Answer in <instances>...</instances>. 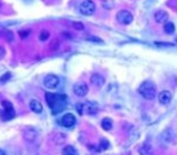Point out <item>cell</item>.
<instances>
[{
  "instance_id": "cell-1",
  "label": "cell",
  "mask_w": 177,
  "mask_h": 155,
  "mask_svg": "<svg viewBox=\"0 0 177 155\" xmlns=\"http://www.w3.org/2000/svg\"><path fill=\"white\" fill-rule=\"evenodd\" d=\"M45 99H46V103L47 105L52 109V113L57 114L59 113L63 107H64V103H66V96H59V95H55V93H46L45 95Z\"/></svg>"
},
{
  "instance_id": "cell-2",
  "label": "cell",
  "mask_w": 177,
  "mask_h": 155,
  "mask_svg": "<svg viewBox=\"0 0 177 155\" xmlns=\"http://www.w3.org/2000/svg\"><path fill=\"white\" fill-rule=\"evenodd\" d=\"M138 93L145 99L152 101V99H154L157 97V87H155V85H154L153 81L146 80V81H143L142 84L140 85Z\"/></svg>"
},
{
  "instance_id": "cell-3",
  "label": "cell",
  "mask_w": 177,
  "mask_h": 155,
  "mask_svg": "<svg viewBox=\"0 0 177 155\" xmlns=\"http://www.w3.org/2000/svg\"><path fill=\"white\" fill-rule=\"evenodd\" d=\"M79 11L84 16H91L96 11V5L92 0H84L79 6Z\"/></svg>"
},
{
  "instance_id": "cell-4",
  "label": "cell",
  "mask_w": 177,
  "mask_h": 155,
  "mask_svg": "<svg viewBox=\"0 0 177 155\" xmlns=\"http://www.w3.org/2000/svg\"><path fill=\"white\" fill-rule=\"evenodd\" d=\"M1 105H2L4 110L0 112V115H1V118H2L4 120H10V119H12V118L15 116V109H14L11 102H9V101H2V102H1Z\"/></svg>"
},
{
  "instance_id": "cell-5",
  "label": "cell",
  "mask_w": 177,
  "mask_h": 155,
  "mask_svg": "<svg viewBox=\"0 0 177 155\" xmlns=\"http://www.w3.org/2000/svg\"><path fill=\"white\" fill-rule=\"evenodd\" d=\"M117 19H118L119 23H121L124 26H127L133 21V16L131 12H129L126 10H121L117 14Z\"/></svg>"
},
{
  "instance_id": "cell-6",
  "label": "cell",
  "mask_w": 177,
  "mask_h": 155,
  "mask_svg": "<svg viewBox=\"0 0 177 155\" xmlns=\"http://www.w3.org/2000/svg\"><path fill=\"white\" fill-rule=\"evenodd\" d=\"M59 84V78L55 74H49L44 78V86L46 88L54 90L56 88Z\"/></svg>"
},
{
  "instance_id": "cell-7",
  "label": "cell",
  "mask_w": 177,
  "mask_h": 155,
  "mask_svg": "<svg viewBox=\"0 0 177 155\" xmlns=\"http://www.w3.org/2000/svg\"><path fill=\"white\" fill-rule=\"evenodd\" d=\"M59 125L63 127H67V128H69V127H73L75 125V123H76V119H75V116H74L72 113H67L64 114L61 119H59Z\"/></svg>"
},
{
  "instance_id": "cell-8",
  "label": "cell",
  "mask_w": 177,
  "mask_h": 155,
  "mask_svg": "<svg viewBox=\"0 0 177 155\" xmlns=\"http://www.w3.org/2000/svg\"><path fill=\"white\" fill-rule=\"evenodd\" d=\"M73 92H74V95H76L78 97H84V96H86V93L88 92V85L83 84V83L75 84L73 86Z\"/></svg>"
},
{
  "instance_id": "cell-9",
  "label": "cell",
  "mask_w": 177,
  "mask_h": 155,
  "mask_svg": "<svg viewBox=\"0 0 177 155\" xmlns=\"http://www.w3.org/2000/svg\"><path fill=\"white\" fill-rule=\"evenodd\" d=\"M90 83L93 85L95 87L100 88V87H102V86L106 84V79H104L103 75L95 73V74H92V75H91V78H90Z\"/></svg>"
},
{
  "instance_id": "cell-10",
  "label": "cell",
  "mask_w": 177,
  "mask_h": 155,
  "mask_svg": "<svg viewBox=\"0 0 177 155\" xmlns=\"http://www.w3.org/2000/svg\"><path fill=\"white\" fill-rule=\"evenodd\" d=\"M84 113L88 115H95L98 113V104L96 102H86L84 103Z\"/></svg>"
},
{
  "instance_id": "cell-11",
  "label": "cell",
  "mask_w": 177,
  "mask_h": 155,
  "mask_svg": "<svg viewBox=\"0 0 177 155\" xmlns=\"http://www.w3.org/2000/svg\"><path fill=\"white\" fill-rule=\"evenodd\" d=\"M37 137H38V132H37V130L33 128V127H28V128H26V130L23 131V138L27 142L33 143V142L37 140Z\"/></svg>"
},
{
  "instance_id": "cell-12",
  "label": "cell",
  "mask_w": 177,
  "mask_h": 155,
  "mask_svg": "<svg viewBox=\"0 0 177 155\" xmlns=\"http://www.w3.org/2000/svg\"><path fill=\"white\" fill-rule=\"evenodd\" d=\"M154 19L157 23H164L165 24L169 21V14L165 10H158L154 14Z\"/></svg>"
},
{
  "instance_id": "cell-13",
  "label": "cell",
  "mask_w": 177,
  "mask_h": 155,
  "mask_svg": "<svg viewBox=\"0 0 177 155\" xmlns=\"http://www.w3.org/2000/svg\"><path fill=\"white\" fill-rule=\"evenodd\" d=\"M158 99H159V103H162V104H169L170 102H171V99H172V93L170 92V91H167V90H164L162 91L160 93H159V96H158Z\"/></svg>"
},
{
  "instance_id": "cell-14",
  "label": "cell",
  "mask_w": 177,
  "mask_h": 155,
  "mask_svg": "<svg viewBox=\"0 0 177 155\" xmlns=\"http://www.w3.org/2000/svg\"><path fill=\"white\" fill-rule=\"evenodd\" d=\"M29 107L30 109H32V112H34V113L37 114H40L43 112V104L38 99H32L29 103Z\"/></svg>"
},
{
  "instance_id": "cell-15",
  "label": "cell",
  "mask_w": 177,
  "mask_h": 155,
  "mask_svg": "<svg viewBox=\"0 0 177 155\" xmlns=\"http://www.w3.org/2000/svg\"><path fill=\"white\" fill-rule=\"evenodd\" d=\"M138 153H140V155H154V149L152 145L146 143V144L141 145V148L138 149Z\"/></svg>"
},
{
  "instance_id": "cell-16",
  "label": "cell",
  "mask_w": 177,
  "mask_h": 155,
  "mask_svg": "<svg viewBox=\"0 0 177 155\" xmlns=\"http://www.w3.org/2000/svg\"><path fill=\"white\" fill-rule=\"evenodd\" d=\"M101 126H102V128L106 130V131H110L112 127H113V121H112V119H110V118H104V119H102Z\"/></svg>"
},
{
  "instance_id": "cell-17",
  "label": "cell",
  "mask_w": 177,
  "mask_h": 155,
  "mask_svg": "<svg viewBox=\"0 0 177 155\" xmlns=\"http://www.w3.org/2000/svg\"><path fill=\"white\" fill-rule=\"evenodd\" d=\"M160 138H162V141L165 142V143H170V142L172 141V132H171V130L164 131L162 133V136H160Z\"/></svg>"
},
{
  "instance_id": "cell-18",
  "label": "cell",
  "mask_w": 177,
  "mask_h": 155,
  "mask_svg": "<svg viewBox=\"0 0 177 155\" xmlns=\"http://www.w3.org/2000/svg\"><path fill=\"white\" fill-rule=\"evenodd\" d=\"M62 155H78V153L73 145H66L62 149Z\"/></svg>"
},
{
  "instance_id": "cell-19",
  "label": "cell",
  "mask_w": 177,
  "mask_h": 155,
  "mask_svg": "<svg viewBox=\"0 0 177 155\" xmlns=\"http://www.w3.org/2000/svg\"><path fill=\"white\" fill-rule=\"evenodd\" d=\"M175 24L172 23V22H166L165 24H164V30H165V33L166 34H174L175 33Z\"/></svg>"
},
{
  "instance_id": "cell-20",
  "label": "cell",
  "mask_w": 177,
  "mask_h": 155,
  "mask_svg": "<svg viewBox=\"0 0 177 155\" xmlns=\"http://www.w3.org/2000/svg\"><path fill=\"white\" fill-rule=\"evenodd\" d=\"M85 40L86 41H91V42H96V44H103V40L97 38V37H85Z\"/></svg>"
},
{
  "instance_id": "cell-21",
  "label": "cell",
  "mask_w": 177,
  "mask_h": 155,
  "mask_svg": "<svg viewBox=\"0 0 177 155\" xmlns=\"http://www.w3.org/2000/svg\"><path fill=\"white\" fill-rule=\"evenodd\" d=\"M108 148H109V142L107 141V140H104V138H102L101 142H100V150H106Z\"/></svg>"
},
{
  "instance_id": "cell-22",
  "label": "cell",
  "mask_w": 177,
  "mask_h": 155,
  "mask_svg": "<svg viewBox=\"0 0 177 155\" xmlns=\"http://www.w3.org/2000/svg\"><path fill=\"white\" fill-rule=\"evenodd\" d=\"M11 79V73L10 71H6L5 74H2L1 76H0V83H6V81H9Z\"/></svg>"
},
{
  "instance_id": "cell-23",
  "label": "cell",
  "mask_w": 177,
  "mask_h": 155,
  "mask_svg": "<svg viewBox=\"0 0 177 155\" xmlns=\"http://www.w3.org/2000/svg\"><path fill=\"white\" fill-rule=\"evenodd\" d=\"M49 37H50V33H49L47 30H41V33H40V37H39V39H40L41 41H46V40L49 39Z\"/></svg>"
},
{
  "instance_id": "cell-24",
  "label": "cell",
  "mask_w": 177,
  "mask_h": 155,
  "mask_svg": "<svg viewBox=\"0 0 177 155\" xmlns=\"http://www.w3.org/2000/svg\"><path fill=\"white\" fill-rule=\"evenodd\" d=\"M59 47V41L57 39H55L54 41L50 44V50H52V51H55V50H57Z\"/></svg>"
},
{
  "instance_id": "cell-25",
  "label": "cell",
  "mask_w": 177,
  "mask_h": 155,
  "mask_svg": "<svg viewBox=\"0 0 177 155\" xmlns=\"http://www.w3.org/2000/svg\"><path fill=\"white\" fill-rule=\"evenodd\" d=\"M102 6L106 7V9H112L113 2H112V0H102Z\"/></svg>"
},
{
  "instance_id": "cell-26",
  "label": "cell",
  "mask_w": 177,
  "mask_h": 155,
  "mask_svg": "<svg viewBox=\"0 0 177 155\" xmlns=\"http://www.w3.org/2000/svg\"><path fill=\"white\" fill-rule=\"evenodd\" d=\"M73 27L74 29H76V30H84V29H85V26H84L81 22H74Z\"/></svg>"
},
{
  "instance_id": "cell-27",
  "label": "cell",
  "mask_w": 177,
  "mask_h": 155,
  "mask_svg": "<svg viewBox=\"0 0 177 155\" xmlns=\"http://www.w3.org/2000/svg\"><path fill=\"white\" fill-rule=\"evenodd\" d=\"M75 108H76L78 113L80 114V115H83V114H84V103H78Z\"/></svg>"
},
{
  "instance_id": "cell-28",
  "label": "cell",
  "mask_w": 177,
  "mask_h": 155,
  "mask_svg": "<svg viewBox=\"0 0 177 155\" xmlns=\"http://www.w3.org/2000/svg\"><path fill=\"white\" fill-rule=\"evenodd\" d=\"M155 45L157 46H165V47H172V46H175L171 42H155Z\"/></svg>"
},
{
  "instance_id": "cell-29",
  "label": "cell",
  "mask_w": 177,
  "mask_h": 155,
  "mask_svg": "<svg viewBox=\"0 0 177 155\" xmlns=\"http://www.w3.org/2000/svg\"><path fill=\"white\" fill-rule=\"evenodd\" d=\"M29 33H30L29 30H22V32H19V35H21V38L24 39V38H27L29 35Z\"/></svg>"
},
{
  "instance_id": "cell-30",
  "label": "cell",
  "mask_w": 177,
  "mask_h": 155,
  "mask_svg": "<svg viewBox=\"0 0 177 155\" xmlns=\"http://www.w3.org/2000/svg\"><path fill=\"white\" fill-rule=\"evenodd\" d=\"M6 55V52H5V49L2 47V46H0V59H2Z\"/></svg>"
},
{
  "instance_id": "cell-31",
  "label": "cell",
  "mask_w": 177,
  "mask_h": 155,
  "mask_svg": "<svg viewBox=\"0 0 177 155\" xmlns=\"http://www.w3.org/2000/svg\"><path fill=\"white\" fill-rule=\"evenodd\" d=\"M63 35H64L66 38H69V39L72 38V35H71V33H63Z\"/></svg>"
},
{
  "instance_id": "cell-32",
  "label": "cell",
  "mask_w": 177,
  "mask_h": 155,
  "mask_svg": "<svg viewBox=\"0 0 177 155\" xmlns=\"http://www.w3.org/2000/svg\"><path fill=\"white\" fill-rule=\"evenodd\" d=\"M0 155H6V153H5L2 149H0Z\"/></svg>"
}]
</instances>
